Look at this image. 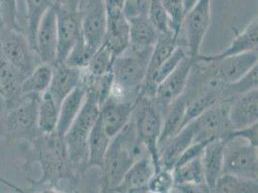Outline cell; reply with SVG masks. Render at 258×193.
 <instances>
[{
    "label": "cell",
    "mask_w": 258,
    "mask_h": 193,
    "mask_svg": "<svg viewBox=\"0 0 258 193\" xmlns=\"http://www.w3.org/2000/svg\"><path fill=\"white\" fill-rule=\"evenodd\" d=\"M148 17L158 34L172 31L169 17L164 10L160 0H151Z\"/></svg>",
    "instance_id": "obj_39"
},
{
    "label": "cell",
    "mask_w": 258,
    "mask_h": 193,
    "mask_svg": "<svg viewBox=\"0 0 258 193\" xmlns=\"http://www.w3.org/2000/svg\"><path fill=\"white\" fill-rule=\"evenodd\" d=\"M172 172L174 182L173 189H179L184 192H209L205 183L202 157L174 166Z\"/></svg>",
    "instance_id": "obj_21"
},
{
    "label": "cell",
    "mask_w": 258,
    "mask_h": 193,
    "mask_svg": "<svg viewBox=\"0 0 258 193\" xmlns=\"http://www.w3.org/2000/svg\"><path fill=\"white\" fill-rule=\"evenodd\" d=\"M111 137L106 133L98 117L88 137V160L87 168H101Z\"/></svg>",
    "instance_id": "obj_29"
},
{
    "label": "cell",
    "mask_w": 258,
    "mask_h": 193,
    "mask_svg": "<svg viewBox=\"0 0 258 193\" xmlns=\"http://www.w3.org/2000/svg\"><path fill=\"white\" fill-rule=\"evenodd\" d=\"M29 143H31L33 161L39 162L43 171V177L37 184L56 187L62 181L75 178L77 173L70 160L64 136L55 131L41 133Z\"/></svg>",
    "instance_id": "obj_2"
},
{
    "label": "cell",
    "mask_w": 258,
    "mask_h": 193,
    "mask_svg": "<svg viewBox=\"0 0 258 193\" xmlns=\"http://www.w3.org/2000/svg\"><path fill=\"white\" fill-rule=\"evenodd\" d=\"M167 13L172 31L180 37L183 18L185 16L184 0H160Z\"/></svg>",
    "instance_id": "obj_38"
},
{
    "label": "cell",
    "mask_w": 258,
    "mask_h": 193,
    "mask_svg": "<svg viewBox=\"0 0 258 193\" xmlns=\"http://www.w3.org/2000/svg\"><path fill=\"white\" fill-rule=\"evenodd\" d=\"M57 18L58 49L55 63L64 62L66 57L82 36V12L53 4ZM54 63V64H55Z\"/></svg>",
    "instance_id": "obj_10"
},
{
    "label": "cell",
    "mask_w": 258,
    "mask_h": 193,
    "mask_svg": "<svg viewBox=\"0 0 258 193\" xmlns=\"http://www.w3.org/2000/svg\"><path fill=\"white\" fill-rule=\"evenodd\" d=\"M95 51L88 45L83 38V34L80 39L76 42L72 51L66 57L64 63L70 67L84 70L86 68Z\"/></svg>",
    "instance_id": "obj_36"
},
{
    "label": "cell",
    "mask_w": 258,
    "mask_h": 193,
    "mask_svg": "<svg viewBox=\"0 0 258 193\" xmlns=\"http://www.w3.org/2000/svg\"><path fill=\"white\" fill-rule=\"evenodd\" d=\"M151 53L138 54L130 49L115 57L112 66L113 83L110 96L135 104L146 79Z\"/></svg>",
    "instance_id": "obj_3"
},
{
    "label": "cell",
    "mask_w": 258,
    "mask_h": 193,
    "mask_svg": "<svg viewBox=\"0 0 258 193\" xmlns=\"http://www.w3.org/2000/svg\"><path fill=\"white\" fill-rule=\"evenodd\" d=\"M163 110L153 96H139L135 102L131 122L141 143L153 161L155 171L161 168L158 139L163 123Z\"/></svg>",
    "instance_id": "obj_4"
},
{
    "label": "cell",
    "mask_w": 258,
    "mask_h": 193,
    "mask_svg": "<svg viewBox=\"0 0 258 193\" xmlns=\"http://www.w3.org/2000/svg\"><path fill=\"white\" fill-rule=\"evenodd\" d=\"M155 172V166L149 153L135 161L125 173L113 192H148V184Z\"/></svg>",
    "instance_id": "obj_18"
},
{
    "label": "cell",
    "mask_w": 258,
    "mask_h": 193,
    "mask_svg": "<svg viewBox=\"0 0 258 193\" xmlns=\"http://www.w3.org/2000/svg\"><path fill=\"white\" fill-rule=\"evenodd\" d=\"M100 106L95 96L87 94L85 102L68 131L64 140L71 162L76 173L86 169L88 137L99 117Z\"/></svg>",
    "instance_id": "obj_5"
},
{
    "label": "cell",
    "mask_w": 258,
    "mask_h": 193,
    "mask_svg": "<svg viewBox=\"0 0 258 193\" xmlns=\"http://www.w3.org/2000/svg\"><path fill=\"white\" fill-rule=\"evenodd\" d=\"M226 142L221 138L210 141L202 155L205 183L209 192H213L216 182L223 175Z\"/></svg>",
    "instance_id": "obj_24"
},
{
    "label": "cell",
    "mask_w": 258,
    "mask_h": 193,
    "mask_svg": "<svg viewBox=\"0 0 258 193\" xmlns=\"http://www.w3.org/2000/svg\"><path fill=\"white\" fill-rule=\"evenodd\" d=\"M244 139L247 141V143L258 147V124L255 123L251 126H248L242 129H230L226 133V135L221 138L224 140L226 143L229 142L230 140Z\"/></svg>",
    "instance_id": "obj_42"
},
{
    "label": "cell",
    "mask_w": 258,
    "mask_h": 193,
    "mask_svg": "<svg viewBox=\"0 0 258 193\" xmlns=\"http://www.w3.org/2000/svg\"><path fill=\"white\" fill-rule=\"evenodd\" d=\"M0 19L5 29L24 32L18 22L17 0H0Z\"/></svg>",
    "instance_id": "obj_41"
},
{
    "label": "cell",
    "mask_w": 258,
    "mask_h": 193,
    "mask_svg": "<svg viewBox=\"0 0 258 193\" xmlns=\"http://www.w3.org/2000/svg\"><path fill=\"white\" fill-rule=\"evenodd\" d=\"M257 52H250L208 63L211 66L214 75L225 84H229L246 75L253 66L257 64Z\"/></svg>",
    "instance_id": "obj_15"
},
{
    "label": "cell",
    "mask_w": 258,
    "mask_h": 193,
    "mask_svg": "<svg viewBox=\"0 0 258 193\" xmlns=\"http://www.w3.org/2000/svg\"><path fill=\"white\" fill-rule=\"evenodd\" d=\"M0 182H3L4 184H6V185H8L9 187H11L13 189H15L16 191H19V192H22V189L20 188V187H18V186H16L15 184H13L11 182H7V181H5L4 179H2V178H0Z\"/></svg>",
    "instance_id": "obj_48"
},
{
    "label": "cell",
    "mask_w": 258,
    "mask_h": 193,
    "mask_svg": "<svg viewBox=\"0 0 258 193\" xmlns=\"http://www.w3.org/2000/svg\"><path fill=\"white\" fill-rule=\"evenodd\" d=\"M198 0H184V8H185V14L189 11L194 6V4Z\"/></svg>",
    "instance_id": "obj_47"
},
{
    "label": "cell",
    "mask_w": 258,
    "mask_h": 193,
    "mask_svg": "<svg viewBox=\"0 0 258 193\" xmlns=\"http://www.w3.org/2000/svg\"><path fill=\"white\" fill-rule=\"evenodd\" d=\"M151 0H124L123 12L126 18L148 16Z\"/></svg>",
    "instance_id": "obj_43"
},
{
    "label": "cell",
    "mask_w": 258,
    "mask_h": 193,
    "mask_svg": "<svg viewBox=\"0 0 258 193\" xmlns=\"http://www.w3.org/2000/svg\"><path fill=\"white\" fill-rule=\"evenodd\" d=\"M108 8H120L123 9L124 0H104Z\"/></svg>",
    "instance_id": "obj_46"
},
{
    "label": "cell",
    "mask_w": 258,
    "mask_h": 193,
    "mask_svg": "<svg viewBox=\"0 0 258 193\" xmlns=\"http://www.w3.org/2000/svg\"><path fill=\"white\" fill-rule=\"evenodd\" d=\"M0 96L5 98V91H4L3 87L1 85V83H0Z\"/></svg>",
    "instance_id": "obj_49"
},
{
    "label": "cell",
    "mask_w": 258,
    "mask_h": 193,
    "mask_svg": "<svg viewBox=\"0 0 258 193\" xmlns=\"http://www.w3.org/2000/svg\"><path fill=\"white\" fill-rule=\"evenodd\" d=\"M41 95H24L13 108L7 109L0 120V136L9 139L31 141L42 132L38 126V111Z\"/></svg>",
    "instance_id": "obj_6"
},
{
    "label": "cell",
    "mask_w": 258,
    "mask_h": 193,
    "mask_svg": "<svg viewBox=\"0 0 258 193\" xmlns=\"http://www.w3.org/2000/svg\"><path fill=\"white\" fill-rule=\"evenodd\" d=\"M86 96L85 87L80 84L64 98L59 109V118L55 129L56 133L64 136V133L70 129L73 122L78 115L85 102Z\"/></svg>",
    "instance_id": "obj_27"
},
{
    "label": "cell",
    "mask_w": 258,
    "mask_h": 193,
    "mask_svg": "<svg viewBox=\"0 0 258 193\" xmlns=\"http://www.w3.org/2000/svg\"><path fill=\"white\" fill-rule=\"evenodd\" d=\"M257 46L258 22L256 16L247 24L242 32L237 34L235 39L225 51L220 54L212 55L200 54L194 60L195 62H213L232 55L257 52Z\"/></svg>",
    "instance_id": "obj_20"
},
{
    "label": "cell",
    "mask_w": 258,
    "mask_h": 193,
    "mask_svg": "<svg viewBox=\"0 0 258 193\" xmlns=\"http://www.w3.org/2000/svg\"><path fill=\"white\" fill-rule=\"evenodd\" d=\"M258 65L253 66L247 74L243 75L233 83L226 84L225 93L227 99H233L234 96L247 93L250 90L257 89Z\"/></svg>",
    "instance_id": "obj_37"
},
{
    "label": "cell",
    "mask_w": 258,
    "mask_h": 193,
    "mask_svg": "<svg viewBox=\"0 0 258 193\" xmlns=\"http://www.w3.org/2000/svg\"><path fill=\"white\" fill-rule=\"evenodd\" d=\"M195 141V128L193 123L189 122L169 140L159 150L161 167L172 170L175 163L186 150Z\"/></svg>",
    "instance_id": "obj_25"
},
{
    "label": "cell",
    "mask_w": 258,
    "mask_h": 193,
    "mask_svg": "<svg viewBox=\"0 0 258 193\" xmlns=\"http://www.w3.org/2000/svg\"><path fill=\"white\" fill-rule=\"evenodd\" d=\"M107 8V25L103 43L115 56L129 47V22L123 9Z\"/></svg>",
    "instance_id": "obj_17"
},
{
    "label": "cell",
    "mask_w": 258,
    "mask_h": 193,
    "mask_svg": "<svg viewBox=\"0 0 258 193\" xmlns=\"http://www.w3.org/2000/svg\"><path fill=\"white\" fill-rule=\"evenodd\" d=\"M115 57L116 56L114 54L104 43H102L95 51L89 64L83 72L92 76H102L111 74Z\"/></svg>",
    "instance_id": "obj_35"
},
{
    "label": "cell",
    "mask_w": 258,
    "mask_h": 193,
    "mask_svg": "<svg viewBox=\"0 0 258 193\" xmlns=\"http://www.w3.org/2000/svg\"><path fill=\"white\" fill-rule=\"evenodd\" d=\"M148 153L136 134L131 120L118 134L111 138L104 156L101 171V191L113 192L130 166Z\"/></svg>",
    "instance_id": "obj_1"
},
{
    "label": "cell",
    "mask_w": 258,
    "mask_h": 193,
    "mask_svg": "<svg viewBox=\"0 0 258 193\" xmlns=\"http://www.w3.org/2000/svg\"><path fill=\"white\" fill-rule=\"evenodd\" d=\"M51 67L52 77L47 91L60 108L64 98L81 84L82 70L70 67L64 62L55 63Z\"/></svg>",
    "instance_id": "obj_22"
},
{
    "label": "cell",
    "mask_w": 258,
    "mask_h": 193,
    "mask_svg": "<svg viewBox=\"0 0 258 193\" xmlns=\"http://www.w3.org/2000/svg\"><path fill=\"white\" fill-rule=\"evenodd\" d=\"M36 49L42 64L54 65L58 49V33L53 6L44 13L40 22L36 35Z\"/></svg>",
    "instance_id": "obj_14"
},
{
    "label": "cell",
    "mask_w": 258,
    "mask_h": 193,
    "mask_svg": "<svg viewBox=\"0 0 258 193\" xmlns=\"http://www.w3.org/2000/svg\"><path fill=\"white\" fill-rule=\"evenodd\" d=\"M133 103L118 101L111 96L100 106L99 118L108 135L112 138L123 129L131 119Z\"/></svg>",
    "instance_id": "obj_19"
},
{
    "label": "cell",
    "mask_w": 258,
    "mask_h": 193,
    "mask_svg": "<svg viewBox=\"0 0 258 193\" xmlns=\"http://www.w3.org/2000/svg\"><path fill=\"white\" fill-rule=\"evenodd\" d=\"M212 0H198L183 18L181 30H184L186 45L190 57L196 58L211 24Z\"/></svg>",
    "instance_id": "obj_8"
},
{
    "label": "cell",
    "mask_w": 258,
    "mask_h": 193,
    "mask_svg": "<svg viewBox=\"0 0 258 193\" xmlns=\"http://www.w3.org/2000/svg\"><path fill=\"white\" fill-rule=\"evenodd\" d=\"M54 0H25L27 8V38L33 49H36V35L44 13L53 6Z\"/></svg>",
    "instance_id": "obj_33"
},
{
    "label": "cell",
    "mask_w": 258,
    "mask_h": 193,
    "mask_svg": "<svg viewBox=\"0 0 258 193\" xmlns=\"http://www.w3.org/2000/svg\"><path fill=\"white\" fill-rule=\"evenodd\" d=\"M231 100H219L191 121L195 128L194 142L223 138L231 129L228 120V108Z\"/></svg>",
    "instance_id": "obj_9"
},
{
    "label": "cell",
    "mask_w": 258,
    "mask_h": 193,
    "mask_svg": "<svg viewBox=\"0 0 258 193\" xmlns=\"http://www.w3.org/2000/svg\"><path fill=\"white\" fill-rule=\"evenodd\" d=\"M52 77V67L49 65L40 64L32 73L27 75L22 81L21 92L22 95L44 93L50 84Z\"/></svg>",
    "instance_id": "obj_32"
},
{
    "label": "cell",
    "mask_w": 258,
    "mask_h": 193,
    "mask_svg": "<svg viewBox=\"0 0 258 193\" xmlns=\"http://www.w3.org/2000/svg\"><path fill=\"white\" fill-rule=\"evenodd\" d=\"M0 54L25 77L42 64L27 35L21 31L5 28L0 31Z\"/></svg>",
    "instance_id": "obj_7"
},
{
    "label": "cell",
    "mask_w": 258,
    "mask_h": 193,
    "mask_svg": "<svg viewBox=\"0 0 258 193\" xmlns=\"http://www.w3.org/2000/svg\"><path fill=\"white\" fill-rule=\"evenodd\" d=\"M173 176L172 170L161 167L153 173L148 184V192L169 193L173 189Z\"/></svg>",
    "instance_id": "obj_40"
},
{
    "label": "cell",
    "mask_w": 258,
    "mask_h": 193,
    "mask_svg": "<svg viewBox=\"0 0 258 193\" xmlns=\"http://www.w3.org/2000/svg\"><path fill=\"white\" fill-rule=\"evenodd\" d=\"M107 25V8L104 0H85L82 9V34L85 42L94 51L105 38Z\"/></svg>",
    "instance_id": "obj_12"
},
{
    "label": "cell",
    "mask_w": 258,
    "mask_h": 193,
    "mask_svg": "<svg viewBox=\"0 0 258 193\" xmlns=\"http://www.w3.org/2000/svg\"><path fill=\"white\" fill-rule=\"evenodd\" d=\"M129 22V49L134 53H151L158 39V32L148 16L127 19Z\"/></svg>",
    "instance_id": "obj_23"
},
{
    "label": "cell",
    "mask_w": 258,
    "mask_h": 193,
    "mask_svg": "<svg viewBox=\"0 0 258 193\" xmlns=\"http://www.w3.org/2000/svg\"><path fill=\"white\" fill-rule=\"evenodd\" d=\"M194 63V58L186 54L177 67L156 87L153 98L163 112L174 100L182 95L188 84Z\"/></svg>",
    "instance_id": "obj_13"
},
{
    "label": "cell",
    "mask_w": 258,
    "mask_h": 193,
    "mask_svg": "<svg viewBox=\"0 0 258 193\" xmlns=\"http://www.w3.org/2000/svg\"><path fill=\"white\" fill-rule=\"evenodd\" d=\"M223 174H230L249 180H257V147L248 143L246 145L232 147L229 143H226Z\"/></svg>",
    "instance_id": "obj_11"
},
{
    "label": "cell",
    "mask_w": 258,
    "mask_h": 193,
    "mask_svg": "<svg viewBox=\"0 0 258 193\" xmlns=\"http://www.w3.org/2000/svg\"><path fill=\"white\" fill-rule=\"evenodd\" d=\"M228 120L231 129H242L257 123L258 90L234 96L228 108Z\"/></svg>",
    "instance_id": "obj_16"
},
{
    "label": "cell",
    "mask_w": 258,
    "mask_h": 193,
    "mask_svg": "<svg viewBox=\"0 0 258 193\" xmlns=\"http://www.w3.org/2000/svg\"><path fill=\"white\" fill-rule=\"evenodd\" d=\"M25 76L0 54V83L5 91L7 109L16 106L22 96L21 86Z\"/></svg>",
    "instance_id": "obj_28"
},
{
    "label": "cell",
    "mask_w": 258,
    "mask_h": 193,
    "mask_svg": "<svg viewBox=\"0 0 258 193\" xmlns=\"http://www.w3.org/2000/svg\"><path fill=\"white\" fill-rule=\"evenodd\" d=\"M212 140H204V141H199V142H194L192 143L186 150L183 152L182 155L178 159L177 162L175 163L174 166L183 164L187 161H192L194 159L201 158L203 155V152L205 150V146Z\"/></svg>",
    "instance_id": "obj_44"
},
{
    "label": "cell",
    "mask_w": 258,
    "mask_h": 193,
    "mask_svg": "<svg viewBox=\"0 0 258 193\" xmlns=\"http://www.w3.org/2000/svg\"><path fill=\"white\" fill-rule=\"evenodd\" d=\"M179 38L180 37L173 31L158 35V39L151 52L145 81L151 78V75L155 73V71L161 66L162 63L179 45Z\"/></svg>",
    "instance_id": "obj_30"
},
{
    "label": "cell",
    "mask_w": 258,
    "mask_h": 193,
    "mask_svg": "<svg viewBox=\"0 0 258 193\" xmlns=\"http://www.w3.org/2000/svg\"><path fill=\"white\" fill-rule=\"evenodd\" d=\"M84 2L85 0H54L53 4L64 7L67 9L82 12Z\"/></svg>",
    "instance_id": "obj_45"
},
{
    "label": "cell",
    "mask_w": 258,
    "mask_h": 193,
    "mask_svg": "<svg viewBox=\"0 0 258 193\" xmlns=\"http://www.w3.org/2000/svg\"><path fill=\"white\" fill-rule=\"evenodd\" d=\"M257 180H249L230 174H223L216 182L213 192L257 193Z\"/></svg>",
    "instance_id": "obj_34"
},
{
    "label": "cell",
    "mask_w": 258,
    "mask_h": 193,
    "mask_svg": "<svg viewBox=\"0 0 258 193\" xmlns=\"http://www.w3.org/2000/svg\"><path fill=\"white\" fill-rule=\"evenodd\" d=\"M59 106L55 103L47 90L41 95L38 111V126L42 133H51L55 131L59 118Z\"/></svg>",
    "instance_id": "obj_31"
},
{
    "label": "cell",
    "mask_w": 258,
    "mask_h": 193,
    "mask_svg": "<svg viewBox=\"0 0 258 193\" xmlns=\"http://www.w3.org/2000/svg\"><path fill=\"white\" fill-rule=\"evenodd\" d=\"M187 105L188 95L184 91L182 95L174 100L165 110L163 114L161 133L158 139V150L182 129Z\"/></svg>",
    "instance_id": "obj_26"
},
{
    "label": "cell",
    "mask_w": 258,
    "mask_h": 193,
    "mask_svg": "<svg viewBox=\"0 0 258 193\" xmlns=\"http://www.w3.org/2000/svg\"><path fill=\"white\" fill-rule=\"evenodd\" d=\"M5 27H4V25H3V22L1 21V19H0V31L2 30V29H4Z\"/></svg>",
    "instance_id": "obj_50"
}]
</instances>
